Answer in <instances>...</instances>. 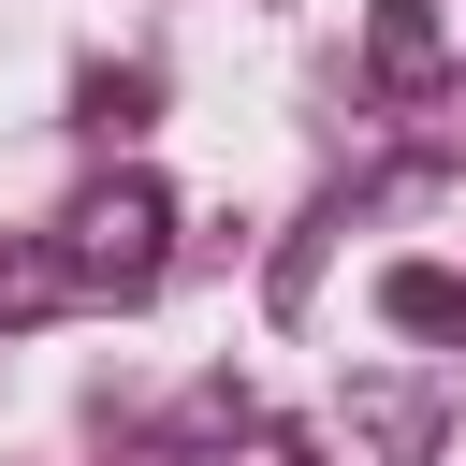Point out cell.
<instances>
[{"label":"cell","instance_id":"cell-1","mask_svg":"<svg viewBox=\"0 0 466 466\" xmlns=\"http://www.w3.org/2000/svg\"><path fill=\"white\" fill-rule=\"evenodd\" d=\"M160 262H175V204H160V175H102V189L58 218V277H73L87 306L160 291Z\"/></svg>","mask_w":466,"mask_h":466},{"label":"cell","instance_id":"cell-2","mask_svg":"<svg viewBox=\"0 0 466 466\" xmlns=\"http://www.w3.org/2000/svg\"><path fill=\"white\" fill-rule=\"evenodd\" d=\"M379 320H393V335H466V277L393 262V277H379Z\"/></svg>","mask_w":466,"mask_h":466},{"label":"cell","instance_id":"cell-3","mask_svg":"<svg viewBox=\"0 0 466 466\" xmlns=\"http://www.w3.org/2000/svg\"><path fill=\"white\" fill-rule=\"evenodd\" d=\"M364 44H379V73H393V87H408V73H437V0H379V29H364Z\"/></svg>","mask_w":466,"mask_h":466},{"label":"cell","instance_id":"cell-4","mask_svg":"<svg viewBox=\"0 0 466 466\" xmlns=\"http://www.w3.org/2000/svg\"><path fill=\"white\" fill-rule=\"evenodd\" d=\"M58 291H73L58 248H15V262H0V320H29V306H58Z\"/></svg>","mask_w":466,"mask_h":466}]
</instances>
